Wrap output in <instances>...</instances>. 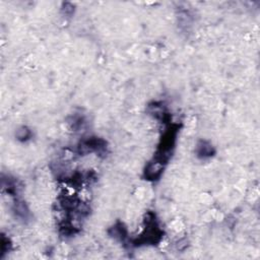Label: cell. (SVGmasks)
<instances>
[{
    "label": "cell",
    "mask_w": 260,
    "mask_h": 260,
    "mask_svg": "<svg viewBox=\"0 0 260 260\" xmlns=\"http://www.w3.org/2000/svg\"><path fill=\"white\" fill-rule=\"evenodd\" d=\"M0 258L3 259L12 249V243L10 239L5 236L4 234L1 235V241H0Z\"/></svg>",
    "instance_id": "8fae6325"
},
{
    "label": "cell",
    "mask_w": 260,
    "mask_h": 260,
    "mask_svg": "<svg viewBox=\"0 0 260 260\" xmlns=\"http://www.w3.org/2000/svg\"><path fill=\"white\" fill-rule=\"evenodd\" d=\"M15 138L19 142H26L32 138V131L27 126H20L15 131Z\"/></svg>",
    "instance_id": "30bf717a"
},
{
    "label": "cell",
    "mask_w": 260,
    "mask_h": 260,
    "mask_svg": "<svg viewBox=\"0 0 260 260\" xmlns=\"http://www.w3.org/2000/svg\"><path fill=\"white\" fill-rule=\"evenodd\" d=\"M12 212L14 214V216L22 221L23 223H26L30 220L31 218V213L30 210L27 206V204L20 198L15 197L13 200V204H12Z\"/></svg>",
    "instance_id": "8992f818"
},
{
    "label": "cell",
    "mask_w": 260,
    "mask_h": 260,
    "mask_svg": "<svg viewBox=\"0 0 260 260\" xmlns=\"http://www.w3.org/2000/svg\"><path fill=\"white\" fill-rule=\"evenodd\" d=\"M95 152L99 156H106L108 153V142L99 136H88L79 140L76 145V153L86 155Z\"/></svg>",
    "instance_id": "3957f363"
},
{
    "label": "cell",
    "mask_w": 260,
    "mask_h": 260,
    "mask_svg": "<svg viewBox=\"0 0 260 260\" xmlns=\"http://www.w3.org/2000/svg\"><path fill=\"white\" fill-rule=\"evenodd\" d=\"M1 187L3 192L14 198L18 197L21 189V185L15 177L5 174L1 175Z\"/></svg>",
    "instance_id": "5b68a950"
},
{
    "label": "cell",
    "mask_w": 260,
    "mask_h": 260,
    "mask_svg": "<svg viewBox=\"0 0 260 260\" xmlns=\"http://www.w3.org/2000/svg\"><path fill=\"white\" fill-rule=\"evenodd\" d=\"M74 5L70 2H65L62 4V8H61V11L63 13V15L67 16V17H71L73 14H74Z\"/></svg>",
    "instance_id": "7c38bea8"
},
{
    "label": "cell",
    "mask_w": 260,
    "mask_h": 260,
    "mask_svg": "<svg viewBox=\"0 0 260 260\" xmlns=\"http://www.w3.org/2000/svg\"><path fill=\"white\" fill-rule=\"evenodd\" d=\"M108 234L111 238H113L114 240L125 244H129L130 240L128 237V230L126 228V225L120 221L117 220L109 230H108Z\"/></svg>",
    "instance_id": "52a82bcc"
},
{
    "label": "cell",
    "mask_w": 260,
    "mask_h": 260,
    "mask_svg": "<svg viewBox=\"0 0 260 260\" xmlns=\"http://www.w3.org/2000/svg\"><path fill=\"white\" fill-rule=\"evenodd\" d=\"M147 113L166 125L172 123V116L162 102H151L148 104Z\"/></svg>",
    "instance_id": "277c9868"
},
{
    "label": "cell",
    "mask_w": 260,
    "mask_h": 260,
    "mask_svg": "<svg viewBox=\"0 0 260 260\" xmlns=\"http://www.w3.org/2000/svg\"><path fill=\"white\" fill-rule=\"evenodd\" d=\"M181 124L179 123H170L167 125L162 135L159 138V142L156 146V150L153 153L152 158L148 161L165 171L166 166L169 164L177 142L178 133L181 129Z\"/></svg>",
    "instance_id": "6da1fadb"
},
{
    "label": "cell",
    "mask_w": 260,
    "mask_h": 260,
    "mask_svg": "<svg viewBox=\"0 0 260 260\" xmlns=\"http://www.w3.org/2000/svg\"><path fill=\"white\" fill-rule=\"evenodd\" d=\"M216 153L215 147L212 145L211 142L205 139H201L197 142L195 147V154L200 159H208Z\"/></svg>",
    "instance_id": "ba28073f"
},
{
    "label": "cell",
    "mask_w": 260,
    "mask_h": 260,
    "mask_svg": "<svg viewBox=\"0 0 260 260\" xmlns=\"http://www.w3.org/2000/svg\"><path fill=\"white\" fill-rule=\"evenodd\" d=\"M164 230L153 211H147L144 216V228L142 232L130 240L129 245L133 247L155 246L160 243L164 238Z\"/></svg>",
    "instance_id": "7a4b0ae2"
},
{
    "label": "cell",
    "mask_w": 260,
    "mask_h": 260,
    "mask_svg": "<svg viewBox=\"0 0 260 260\" xmlns=\"http://www.w3.org/2000/svg\"><path fill=\"white\" fill-rule=\"evenodd\" d=\"M67 123L73 131H79L84 127L86 120L84 115H82L81 113H74L68 117Z\"/></svg>",
    "instance_id": "9c48e42d"
}]
</instances>
